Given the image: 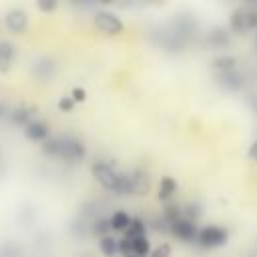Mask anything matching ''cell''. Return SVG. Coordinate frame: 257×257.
<instances>
[{
	"label": "cell",
	"mask_w": 257,
	"mask_h": 257,
	"mask_svg": "<svg viewBox=\"0 0 257 257\" xmlns=\"http://www.w3.org/2000/svg\"><path fill=\"white\" fill-rule=\"evenodd\" d=\"M42 153L52 159H62L66 163H78L86 155V147L80 139L62 135V137H52L42 143Z\"/></svg>",
	"instance_id": "obj_1"
},
{
	"label": "cell",
	"mask_w": 257,
	"mask_h": 257,
	"mask_svg": "<svg viewBox=\"0 0 257 257\" xmlns=\"http://www.w3.org/2000/svg\"><path fill=\"white\" fill-rule=\"evenodd\" d=\"M92 177L110 193L128 195V171H118L108 161H94L92 163Z\"/></svg>",
	"instance_id": "obj_2"
},
{
	"label": "cell",
	"mask_w": 257,
	"mask_h": 257,
	"mask_svg": "<svg viewBox=\"0 0 257 257\" xmlns=\"http://www.w3.org/2000/svg\"><path fill=\"white\" fill-rule=\"evenodd\" d=\"M229 30L235 34H247L257 30V8L253 6H239L229 16Z\"/></svg>",
	"instance_id": "obj_3"
},
{
	"label": "cell",
	"mask_w": 257,
	"mask_h": 257,
	"mask_svg": "<svg viewBox=\"0 0 257 257\" xmlns=\"http://www.w3.org/2000/svg\"><path fill=\"white\" fill-rule=\"evenodd\" d=\"M227 241H229V231L225 227L205 225V227L199 229V235H197L195 243L203 249H217V247H223Z\"/></svg>",
	"instance_id": "obj_4"
},
{
	"label": "cell",
	"mask_w": 257,
	"mask_h": 257,
	"mask_svg": "<svg viewBox=\"0 0 257 257\" xmlns=\"http://www.w3.org/2000/svg\"><path fill=\"white\" fill-rule=\"evenodd\" d=\"M94 26H96L102 34H108V36H116V34H120L122 28H124L122 20H120L116 14L106 12V10H100V12L94 14Z\"/></svg>",
	"instance_id": "obj_5"
},
{
	"label": "cell",
	"mask_w": 257,
	"mask_h": 257,
	"mask_svg": "<svg viewBox=\"0 0 257 257\" xmlns=\"http://www.w3.org/2000/svg\"><path fill=\"white\" fill-rule=\"evenodd\" d=\"M169 231L173 233V237H177L183 243H193V241H197V235H199L197 223L191 221V219H187V217H181L175 223H171L169 225Z\"/></svg>",
	"instance_id": "obj_6"
},
{
	"label": "cell",
	"mask_w": 257,
	"mask_h": 257,
	"mask_svg": "<svg viewBox=\"0 0 257 257\" xmlns=\"http://www.w3.org/2000/svg\"><path fill=\"white\" fill-rule=\"evenodd\" d=\"M215 78H217V84L227 92H239L243 88V84H245V78L239 72V68H231V70L219 72V74H215Z\"/></svg>",
	"instance_id": "obj_7"
},
{
	"label": "cell",
	"mask_w": 257,
	"mask_h": 257,
	"mask_svg": "<svg viewBox=\"0 0 257 257\" xmlns=\"http://www.w3.org/2000/svg\"><path fill=\"white\" fill-rule=\"evenodd\" d=\"M4 24L12 34H24L28 28V14L22 8H12L4 16Z\"/></svg>",
	"instance_id": "obj_8"
},
{
	"label": "cell",
	"mask_w": 257,
	"mask_h": 257,
	"mask_svg": "<svg viewBox=\"0 0 257 257\" xmlns=\"http://www.w3.org/2000/svg\"><path fill=\"white\" fill-rule=\"evenodd\" d=\"M151 189L149 175L141 169L128 171V195H147Z\"/></svg>",
	"instance_id": "obj_9"
},
{
	"label": "cell",
	"mask_w": 257,
	"mask_h": 257,
	"mask_svg": "<svg viewBox=\"0 0 257 257\" xmlns=\"http://www.w3.org/2000/svg\"><path fill=\"white\" fill-rule=\"evenodd\" d=\"M207 44L213 50H223L225 46L231 44V30L223 28V26H215L207 32Z\"/></svg>",
	"instance_id": "obj_10"
},
{
	"label": "cell",
	"mask_w": 257,
	"mask_h": 257,
	"mask_svg": "<svg viewBox=\"0 0 257 257\" xmlns=\"http://www.w3.org/2000/svg\"><path fill=\"white\" fill-rule=\"evenodd\" d=\"M24 135L32 143H44L46 139H50V128H48V124L44 120H36L34 118L32 122H28L24 126Z\"/></svg>",
	"instance_id": "obj_11"
},
{
	"label": "cell",
	"mask_w": 257,
	"mask_h": 257,
	"mask_svg": "<svg viewBox=\"0 0 257 257\" xmlns=\"http://www.w3.org/2000/svg\"><path fill=\"white\" fill-rule=\"evenodd\" d=\"M14 58H16V46L8 40H0V72L2 74H6L12 68Z\"/></svg>",
	"instance_id": "obj_12"
},
{
	"label": "cell",
	"mask_w": 257,
	"mask_h": 257,
	"mask_svg": "<svg viewBox=\"0 0 257 257\" xmlns=\"http://www.w3.org/2000/svg\"><path fill=\"white\" fill-rule=\"evenodd\" d=\"M131 223H133V217H131L126 211H114V213L108 217L110 231H120V233H124Z\"/></svg>",
	"instance_id": "obj_13"
},
{
	"label": "cell",
	"mask_w": 257,
	"mask_h": 257,
	"mask_svg": "<svg viewBox=\"0 0 257 257\" xmlns=\"http://www.w3.org/2000/svg\"><path fill=\"white\" fill-rule=\"evenodd\" d=\"M34 76L36 78H40V80H48V78H52V74L56 72V64L52 62V60H48V58H40L36 64H34Z\"/></svg>",
	"instance_id": "obj_14"
},
{
	"label": "cell",
	"mask_w": 257,
	"mask_h": 257,
	"mask_svg": "<svg viewBox=\"0 0 257 257\" xmlns=\"http://www.w3.org/2000/svg\"><path fill=\"white\" fill-rule=\"evenodd\" d=\"M211 68H213V72H215V74L225 72V70H231V68H237V58H235V56H231V54H221V56L213 58Z\"/></svg>",
	"instance_id": "obj_15"
},
{
	"label": "cell",
	"mask_w": 257,
	"mask_h": 257,
	"mask_svg": "<svg viewBox=\"0 0 257 257\" xmlns=\"http://www.w3.org/2000/svg\"><path fill=\"white\" fill-rule=\"evenodd\" d=\"M177 193V181L173 177H163L161 183H159V199L161 201H171Z\"/></svg>",
	"instance_id": "obj_16"
},
{
	"label": "cell",
	"mask_w": 257,
	"mask_h": 257,
	"mask_svg": "<svg viewBox=\"0 0 257 257\" xmlns=\"http://www.w3.org/2000/svg\"><path fill=\"white\" fill-rule=\"evenodd\" d=\"M32 114H34V110H32V108H28V106H18V108H14V110L10 112V120H12L14 124L26 126L28 122H32V120H34V118H32Z\"/></svg>",
	"instance_id": "obj_17"
},
{
	"label": "cell",
	"mask_w": 257,
	"mask_h": 257,
	"mask_svg": "<svg viewBox=\"0 0 257 257\" xmlns=\"http://www.w3.org/2000/svg\"><path fill=\"white\" fill-rule=\"evenodd\" d=\"M98 249H100V253H102L104 257H116V255H118V241H116L112 235L100 237Z\"/></svg>",
	"instance_id": "obj_18"
},
{
	"label": "cell",
	"mask_w": 257,
	"mask_h": 257,
	"mask_svg": "<svg viewBox=\"0 0 257 257\" xmlns=\"http://www.w3.org/2000/svg\"><path fill=\"white\" fill-rule=\"evenodd\" d=\"M131 243H133V255L147 257V255H151V251H153L151 241H149V237H147V235L137 237V239H131Z\"/></svg>",
	"instance_id": "obj_19"
},
{
	"label": "cell",
	"mask_w": 257,
	"mask_h": 257,
	"mask_svg": "<svg viewBox=\"0 0 257 257\" xmlns=\"http://www.w3.org/2000/svg\"><path fill=\"white\" fill-rule=\"evenodd\" d=\"M143 235H145V223L141 219H133V223L124 231V237L126 239H137V237H143Z\"/></svg>",
	"instance_id": "obj_20"
},
{
	"label": "cell",
	"mask_w": 257,
	"mask_h": 257,
	"mask_svg": "<svg viewBox=\"0 0 257 257\" xmlns=\"http://www.w3.org/2000/svg\"><path fill=\"white\" fill-rule=\"evenodd\" d=\"M149 257H171V245H169V243H161V245H157V247L151 251Z\"/></svg>",
	"instance_id": "obj_21"
},
{
	"label": "cell",
	"mask_w": 257,
	"mask_h": 257,
	"mask_svg": "<svg viewBox=\"0 0 257 257\" xmlns=\"http://www.w3.org/2000/svg\"><path fill=\"white\" fill-rule=\"evenodd\" d=\"M36 6L40 12H54L58 6V0H36Z\"/></svg>",
	"instance_id": "obj_22"
},
{
	"label": "cell",
	"mask_w": 257,
	"mask_h": 257,
	"mask_svg": "<svg viewBox=\"0 0 257 257\" xmlns=\"http://www.w3.org/2000/svg\"><path fill=\"white\" fill-rule=\"evenodd\" d=\"M118 253L124 255V257L133 253V243H131V239H126V237L118 239Z\"/></svg>",
	"instance_id": "obj_23"
},
{
	"label": "cell",
	"mask_w": 257,
	"mask_h": 257,
	"mask_svg": "<svg viewBox=\"0 0 257 257\" xmlns=\"http://www.w3.org/2000/svg\"><path fill=\"white\" fill-rule=\"evenodd\" d=\"M58 108H60L62 112H70V110L74 108V100H72V96H62V98L58 100Z\"/></svg>",
	"instance_id": "obj_24"
},
{
	"label": "cell",
	"mask_w": 257,
	"mask_h": 257,
	"mask_svg": "<svg viewBox=\"0 0 257 257\" xmlns=\"http://www.w3.org/2000/svg\"><path fill=\"white\" fill-rule=\"evenodd\" d=\"M247 155H249V159H251L253 163H257V141H253V143H251V147H249Z\"/></svg>",
	"instance_id": "obj_25"
},
{
	"label": "cell",
	"mask_w": 257,
	"mask_h": 257,
	"mask_svg": "<svg viewBox=\"0 0 257 257\" xmlns=\"http://www.w3.org/2000/svg\"><path fill=\"white\" fill-rule=\"evenodd\" d=\"M72 100H84V90L74 88V90H72Z\"/></svg>",
	"instance_id": "obj_26"
},
{
	"label": "cell",
	"mask_w": 257,
	"mask_h": 257,
	"mask_svg": "<svg viewBox=\"0 0 257 257\" xmlns=\"http://www.w3.org/2000/svg\"><path fill=\"white\" fill-rule=\"evenodd\" d=\"M243 4H245V6H253V8H257V0H243Z\"/></svg>",
	"instance_id": "obj_27"
},
{
	"label": "cell",
	"mask_w": 257,
	"mask_h": 257,
	"mask_svg": "<svg viewBox=\"0 0 257 257\" xmlns=\"http://www.w3.org/2000/svg\"><path fill=\"white\" fill-rule=\"evenodd\" d=\"M145 2H147V4H163L165 0H145Z\"/></svg>",
	"instance_id": "obj_28"
},
{
	"label": "cell",
	"mask_w": 257,
	"mask_h": 257,
	"mask_svg": "<svg viewBox=\"0 0 257 257\" xmlns=\"http://www.w3.org/2000/svg\"><path fill=\"white\" fill-rule=\"evenodd\" d=\"M98 2H102V4H112L114 0H98Z\"/></svg>",
	"instance_id": "obj_29"
},
{
	"label": "cell",
	"mask_w": 257,
	"mask_h": 257,
	"mask_svg": "<svg viewBox=\"0 0 257 257\" xmlns=\"http://www.w3.org/2000/svg\"><path fill=\"white\" fill-rule=\"evenodd\" d=\"M126 257H139V255H133V253H131V255H126Z\"/></svg>",
	"instance_id": "obj_30"
},
{
	"label": "cell",
	"mask_w": 257,
	"mask_h": 257,
	"mask_svg": "<svg viewBox=\"0 0 257 257\" xmlns=\"http://www.w3.org/2000/svg\"><path fill=\"white\" fill-rule=\"evenodd\" d=\"M255 50H257V36H255Z\"/></svg>",
	"instance_id": "obj_31"
}]
</instances>
